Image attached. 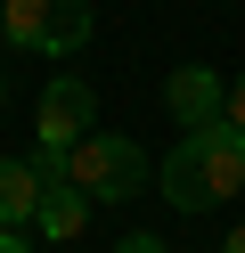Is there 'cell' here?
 <instances>
[{"instance_id": "obj_1", "label": "cell", "mask_w": 245, "mask_h": 253, "mask_svg": "<svg viewBox=\"0 0 245 253\" xmlns=\"http://www.w3.org/2000/svg\"><path fill=\"white\" fill-rule=\"evenodd\" d=\"M245 188V131L237 123H204V131H180V147L163 155V196L180 212H212Z\"/></svg>"}, {"instance_id": "obj_2", "label": "cell", "mask_w": 245, "mask_h": 253, "mask_svg": "<svg viewBox=\"0 0 245 253\" xmlns=\"http://www.w3.org/2000/svg\"><path fill=\"white\" fill-rule=\"evenodd\" d=\"M65 180H74L90 204H123V196L147 188V147L123 139V131H90L82 147H65Z\"/></svg>"}, {"instance_id": "obj_3", "label": "cell", "mask_w": 245, "mask_h": 253, "mask_svg": "<svg viewBox=\"0 0 245 253\" xmlns=\"http://www.w3.org/2000/svg\"><path fill=\"white\" fill-rule=\"evenodd\" d=\"M0 33H8V49L74 57L90 41V0H0Z\"/></svg>"}, {"instance_id": "obj_4", "label": "cell", "mask_w": 245, "mask_h": 253, "mask_svg": "<svg viewBox=\"0 0 245 253\" xmlns=\"http://www.w3.org/2000/svg\"><path fill=\"white\" fill-rule=\"evenodd\" d=\"M98 131V90L82 82V74H57V82L41 90V115H33V147H82V139Z\"/></svg>"}, {"instance_id": "obj_5", "label": "cell", "mask_w": 245, "mask_h": 253, "mask_svg": "<svg viewBox=\"0 0 245 253\" xmlns=\"http://www.w3.org/2000/svg\"><path fill=\"white\" fill-rule=\"evenodd\" d=\"M163 106H172L180 131H204V123L229 115V82L212 66H172V74H163Z\"/></svg>"}, {"instance_id": "obj_6", "label": "cell", "mask_w": 245, "mask_h": 253, "mask_svg": "<svg viewBox=\"0 0 245 253\" xmlns=\"http://www.w3.org/2000/svg\"><path fill=\"white\" fill-rule=\"evenodd\" d=\"M41 196H49V180L33 171V155H0V229H33Z\"/></svg>"}, {"instance_id": "obj_7", "label": "cell", "mask_w": 245, "mask_h": 253, "mask_svg": "<svg viewBox=\"0 0 245 253\" xmlns=\"http://www.w3.org/2000/svg\"><path fill=\"white\" fill-rule=\"evenodd\" d=\"M33 229H41L49 245H74V237L90 229V196H82L74 180H57V188L41 196V220H33Z\"/></svg>"}, {"instance_id": "obj_8", "label": "cell", "mask_w": 245, "mask_h": 253, "mask_svg": "<svg viewBox=\"0 0 245 253\" xmlns=\"http://www.w3.org/2000/svg\"><path fill=\"white\" fill-rule=\"evenodd\" d=\"M229 123H237V131H245V74H237V82H229Z\"/></svg>"}, {"instance_id": "obj_9", "label": "cell", "mask_w": 245, "mask_h": 253, "mask_svg": "<svg viewBox=\"0 0 245 253\" xmlns=\"http://www.w3.org/2000/svg\"><path fill=\"white\" fill-rule=\"evenodd\" d=\"M114 253H163V237H123Z\"/></svg>"}, {"instance_id": "obj_10", "label": "cell", "mask_w": 245, "mask_h": 253, "mask_svg": "<svg viewBox=\"0 0 245 253\" xmlns=\"http://www.w3.org/2000/svg\"><path fill=\"white\" fill-rule=\"evenodd\" d=\"M0 253H33V245H25V229H0Z\"/></svg>"}, {"instance_id": "obj_11", "label": "cell", "mask_w": 245, "mask_h": 253, "mask_svg": "<svg viewBox=\"0 0 245 253\" xmlns=\"http://www.w3.org/2000/svg\"><path fill=\"white\" fill-rule=\"evenodd\" d=\"M221 253H245V229H229V245H221Z\"/></svg>"}, {"instance_id": "obj_12", "label": "cell", "mask_w": 245, "mask_h": 253, "mask_svg": "<svg viewBox=\"0 0 245 253\" xmlns=\"http://www.w3.org/2000/svg\"><path fill=\"white\" fill-rule=\"evenodd\" d=\"M0 98H8V82H0Z\"/></svg>"}]
</instances>
